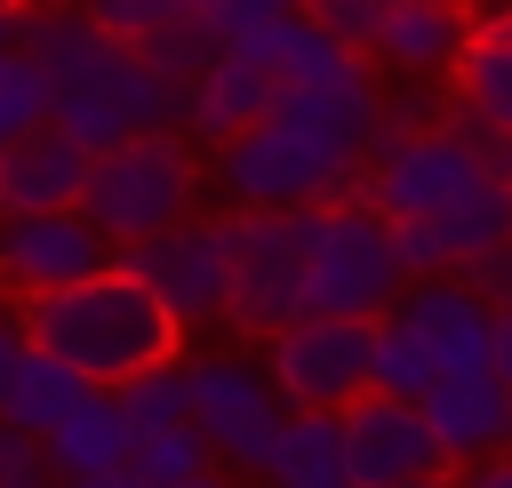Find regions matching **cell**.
Here are the masks:
<instances>
[{
    "label": "cell",
    "mask_w": 512,
    "mask_h": 488,
    "mask_svg": "<svg viewBox=\"0 0 512 488\" xmlns=\"http://www.w3.org/2000/svg\"><path fill=\"white\" fill-rule=\"evenodd\" d=\"M376 144H384V80L360 56L328 80L288 88L272 104V120L216 144V192L232 208L312 216V208H336L360 192V168Z\"/></svg>",
    "instance_id": "cell-1"
},
{
    "label": "cell",
    "mask_w": 512,
    "mask_h": 488,
    "mask_svg": "<svg viewBox=\"0 0 512 488\" xmlns=\"http://www.w3.org/2000/svg\"><path fill=\"white\" fill-rule=\"evenodd\" d=\"M16 56L40 64L48 80V128H64L88 160L128 144V136H160L184 128V88H168L136 48L104 40L80 8H24L16 16Z\"/></svg>",
    "instance_id": "cell-2"
},
{
    "label": "cell",
    "mask_w": 512,
    "mask_h": 488,
    "mask_svg": "<svg viewBox=\"0 0 512 488\" xmlns=\"http://www.w3.org/2000/svg\"><path fill=\"white\" fill-rule=\"evenodd\" d=\"M16 336H24L32 352L64 360V368H72L80 384H96V392H120L128 376H144V368H160V360L184 352V328H176L120 264L96 272V280H80V288H64V296L16 304Z\"/></svg>",
    "instance_id": "cell-3"
},
{
    "label": "cell",
    "mask_w": 512,
    "mask_h": 488,
    "mask_svg": "<svg viewBox=\"0 0 512 488\" xmlns=\"http://www.w3.org/2000/svg\"><path fill=\"white\" fill-rule=\"evenodd\" d=\"M200 184H208V168H200V152H192L184 128L128 136V144H112V152L88 160L80 216H88V224L112 240V256H120V248H136V240L200 216Z\"/></svg>",
    "instance_id": "cell-4"
},
{
    "label": "cell",
    "mask_w": 512,
    "mask_h": 488,
    "mask_svg": "<svg viewBox=\"0 0 512 488\" xmlns=\"http://www.w3.org/2000/svg\"><path fill=\"white\" fill-rule=\"evenodd\" d=\"M408 288L392 224L368 200H336L304 216V312L312 320H384Z\"/></svg>",
    "instance_id": "cell-5"
},
{
    "label": "cell",
    "mask_w": 512,
    "mask_h": 488,
    "mask_svg": "<svg viewBox=\"0 0 512 488\" xmlns=\"http://www.w3.org/2000/svg\"><path fill=\"white\" fill-rule=\"evenodd\" d=\"M184 376H192V432L208 440L216 472H248L256 480L272 440H280V424H288L264 360H248V352H184Z\"/></svg>",
    "instance_id": "cell-6"
},
{
    "label": "cell",
    "mask_w": 512,
    "mask_h": 488,
    "mask_svg": "<svg viewBox=\"0 0 512 488\" xmlns=\"http://www.w3.org/2000/svg\"><path fill=\"white\" fill-rule=\"evenodd\" d=\"M120 272L176 328H208V320H224V296H232V232H224V216H184V224L120 248Z\"/></svg>",
    "instance_id": "cell-7"
},
{
    "label": "cell",
    "mask_w": 512,
    "mask_h": 488,
    "mask_svg": "<svg viewBox=\"0 0 512 488\" xmlns=\"http://www.w3.org/2000/svg\"><path fill=\"white\" fill-rule=\"evenodd\" d=\"M224 232H232L224 328H240V336H280L288 320H304V216L232 208Z\"/></svg>",
    "instance_id": "cell-8"
},
{
    "label": "cell",
    "mask_w": 512,
    "mask_h": 488,
    "mask_svg": "<svg viewBox=\"0 0 512 488\" xmlns=\"http://www.w3.org/2000/svg\"><path fill=\"white\" fill-rule=\"evenodd\" d=\"M368 328L376 320H288L280 336H264V376L280 392V408L296 416H344L368 392Z\"/></svg>",
    "instance_id": "cell-9"
},
{
    "label": "cell",
    "mask_w": 512,
    "mask_h": 488,
    "mask_svg": "<svg viewBox=\"0 0 512 488\" xmlns=\"http://www.w3.org/2000/svg\"><path fill=\"white\" fill-rule=\"evenodd\" d=\"M288 24L296 16H280V24L248 32V40H224L216 64L184 88V128L200 144H232L240 128L272 120V104L288 96Z\"/></svg>",
    "instance_id": "cell-10"
},
{
    "label": "cell",
    "mask_w": 512,
    "mask_h": 488,
    "mask_svg": "<svg viewBox=\"0 0 512 488\" xmlns=\"http://www.w3.org/2000/svg\"><path fill=\"white\" fill-rule=\"evenodd\" d=\"M472 184H488V168H480L448 128H416V136H384V144L368 152L352 200H368L384 224H424V216H440L448 200H464Z\"/></svg>",
    "instance_id": "cell-11"
},
{
    "label": "cell",
    "mask_w": 512,
    "mask_h": 488,
    "mask_svg": "<svg viewBox=\"0 0 512 488\" xmlns=\"http://www.w3.org/2000/svg\"><path fill=\"white\" fill-rule=\"evenodd\" d=\"M112 240L80 216V208H48V216H8L0 224V288H16V304L32 296H64L96 272H112Z\"/></svg>",
    "instance_id": "cell-12"
},
{
    "label": "cell",
    "mask_w": 512,
    "mask_h": 488,
    "mask_svg": "<svg viewBox=\"0 0 512 488\" xmlns=\"http://www.w3.org/2000/svg\"><path fill=\"white\" fill-rule=\"evenodd\" d=\"M440 360V376H496V304L464 280V272H440V280H408L400 304H392Z\"/></svg>",
    "instance_id": "cell-13"
},
{
    "label": "cell",
    "mask_w": 512,
    "mask_h": 488,
    "mask_svg": "<svg viewBox=\"0 0 512 488\" xmlns=\"http://www.w3.org/2000/svg\"><path fill=\"white\" fill-rule=\"evenodd\" d=\"M336 432H344V472H352V488H400V480H432V472H440V448H432L416 400L360 392V400L336 416Z\"/></svg>",
    "instance_id": "cell-14"
},
{
    "label": "cell",
    "mask_w": 512,
    "mask_h": 488,
    "mask_svg": "<svg viewBox=\"0 0 512 488\" xmlns=\"http://www.w3.org/2000/svg\"><path fill=\"white\" fill-rule=\"evenodd\" d=\"M472 40V8L448 0H384V24L368 40V72L384 88H440Z\"/></svg>",
    "instance_id": "cell-15"
},
{
    "label": "cell",
    "mask_w": 512,
    "mask_h": 488,
    "mask_svg": "<svg viewBox=\"0 0 512 488\" xmlns=\"http://www.w3.org/2000/svg\"><path fill=\"white\" fill-rule=\"evenodd\" d=\"M416 408L440 448V472H472L512 448V384L504 376H440Z\"/></svg>",
    "instance_id": "cell-16"
},
{
    "label": "cell",
    "mask_w": 512,
    "mask_h": 488,
    "mask_svg": "<svg viewBox=\"0 0 512 488\" xmlns=\"http://www.w3.org/2000/svg\"><path fill=\"white\" fill-rule=\"evenodd\" d=\"M88 192V152L64 128H32L0 152V224L8 216H48V208H80Z\"/></svg>",
    "instance_id": "cell-17"
},
{
    "label": "cell",
    "mask_w": 512,
    "mask_h": 488,
    "mask_svg": "<svg viewBox=\"0 0 512 488\" xmlns=\"http://www.w3.org/2000/svg\"><path fill=\"white\" fill-rule=\"evenodd\" d=\"M448 96L512 136V0H480L472 8V40H464V56L448 72Z\"/></svg>",
    "instance_id": "cell-18"
},
{
    "label": "cell",
    "mask_w": 512,
    "mask_h": 488,
    "mask_svg": "<svg viewBox=\"0 0 512 488\" xmlns=\"http://www.w3.org/2000/svg\"><path fill=\"white\" fill-rule=\"evenodd\" d=\"M40 456H48L56 480H88V472H120V464L136 456V432H128V416H120L112 392H88V400L40 440Z\"/></svg>",
    "instance_id": "cell-19"
},
{
    "label": "cell",
    "mask_w": 512,
    "mask_h": 488,
    "mask_svg": "<svg viewBox=\"0 0 512 488\" xmlns=\"http://www.w3.org/2000/svg\"><path fill=\"white\" fill-rule=\"evenodd\" d=\"M256 480L264 488H352L336 416H296L288 408V424H280V440H272V456H264Z\"/></svg>",
    "instance_id": "cell-20"
},
{
    "label": "cell",
    "mask_w": 512,
    "mask_h": 488,
    "mask_svg": "<svg viewBox=\"0 0 512 488\" xmlns=\"http://www.w3.org/2000/svg\"><path fill=\"white\" fill-rule=\"evenodd\" d=\"M96 384H80L64 360H48V352H32L24 344V360H16V384H8V400H0V424L8 432H32V440H48L80 400H88Z\"/></svg>",
    "instance_id": "cell-21"
},
{
    "label": "cell",
    "mask_w": 512,
    "mask_h": 488,
    "mask_svg": "<svg viewBox=\"0 0 512 488\" xmlns=\"http://www.w3.org/2000/svg\"><path fill=\"white\" fill-rule=\"evenodd\" d=\"M432 384H440L432 344H424L400 312H384V320L368 328V392H384V400H424Z\"/></svg>",
    "instance_id": "cell-22"
},
{
    "label": "cell",
    "mask_w": 512,
    "mask_h": 488,
    "mask_svg": "<svg viewBox=\"0 0 512 488\" xmlns=\"http://www.w3.org/2000/svg\"><path fill=\"white\" fill-rule=\"evenodd\" d=\"M112 400H120V416H128L136 440H144V432H168V424H192V376H184V352L160 360V368H144V376H128Z\"/></svg>",
    "instance_id": "cell-23"
},
{
    "label": "cell",
    "mask_w": 512,
    "mask_h": 488,
    "mask_svg": "<svg viewBox=\"0 0 512 488\" xmlns=\"http://www.w3.org/2000/svg\"><path fill=\"white\" fill-rule=\"evenodd\" d=\"M216 48H224V40H216V32L200 24V8H184V16H176V24H160V32H152V40L136 48V56H144V64H152V72H160L168 88H192V80H200V72L216 64Z\"/></svg>",
    "instance_id": "cell-24"
},
{
    "label": "cell",
    "mask_w": 512,
    "mask_h": 488,
    "mask_svg": "<svg viewBox=\"0 0 512 488\" xmlns=\"http://www.w3.org/2000/svg\"><path fill=\"white\" fill-rule=\"evenodd\" d=\"M216 456H208V440L192 432V424H168V432H144L136 440V456H128V472L144 480V488H176V480H192V472H208Z\"/></svg>",
    "instance_id": "cell-25"
},
{
    "label": "cell",
    "mask_w": 512,
    "mask_h": 488,
    "mask_svg": "<svg viewBox=\"0 0 512 488\" xmlns=\"http://www.w3.org/2000/svg\"><path fill=\"white\" fill-rule=\"evenodd\" d=\"M32 128H48V80H40V64L32 56H0V152L16 144V136H32Z\"/></svg>",
    "instance_id": "cell-26"
},
{
    "label": "cell",
    "mask_w": 512,
    "mask_h": 488,
    "mask_svg": "<svg viewBox=\"0 0 512 488\" xmlns=\"http://www.w3.org/2000/svg\"><path fill=\"white\" fill-rule=\"evenodd\" d=\"M80 16H88L104 40H120V48H144L160 24H176V16H184V0H88Z\"/></svg>",
    "instance_id": "cell-27"
},
{
    "label": "cell",
    "mask_w": 512,
    "mask_h": 488,
    "mask_svg": "<svg viewBox=\"0 0 512 488\" xmlns=\"http://www.w3.org/2000/svg\"><path fill=\"white\" fill-rule=\"evenodd\" d=\"M304 16H312L336 48L368 56V40H376V24H384V0H304Z\"/></svg>",
    "instance_id": "cell-28"
},
{
    "label": "cell",
    "mask_w": 512,
    "mask_h": 488,
    "mask_svg": "<svg viewBox=\"0 0 512 488\" xmlns=\"http://www.w3.org/2000/svg\"><path fill=\"white\" fill-rule=\"evenodd\" d=\"M0 488H56V472H48V456H40L32 432L0 424Z\"/></svg>",
    "instance_id": "cell-29"
},
{
    "label": "cell",
    "mask_w": 512,
    "mask_h": 488,
    "mask_svg": "<svg viewBox=\"0 0 512 488\" xmlns=\"http://www.w3.org/2000/svg\"><path fill=\"white\" fill-rule=\"evenodd\" d=\"M464 280H472V288H480L488 304H512V240H504V248H488V256H480V264H472Z\"/></svg>",
    "instance_id": "cell-30"
},
{
    "label": "cell",
    "mask_w": 512,
    "mask_h": 488,
    "mask_svg": "<svg viewBox=\"0 0 512 488\" xmlns=\"http://www.w3.org/2000/svg\"><path fill=\"white\" fill-rule=\"evenodd\" d=\"M456 488H512V448L504 456H488V464H472V472H448Z\"/></svg>",
    "instance_id": "cell-31"
},
{
    "label": "cell",
    "mask_w": 512,
    "mask_h": 488,
    "mask_svg": "<svg viewBox=\"0 0 512 488\" xmlns=\"http://www.w3.org/2000/svg\"><path fill=\"white\" fill-rule=\"evenodd\" d=\"M16 360H24V336L0 320V400H8V384H16Z\"/></svg>",
    "instance_id": "cell-32"
},
{
    "label": "cell",
    "mask_w": 512,
    "mask_h": 488,
    "mask_svg": "<svg viewBox=\"0 0 512 488\" xmlns=\"http://www.w3.org/2000/svg\"><path fill=\"white\" fill-rule=\"evenodd\" d=\"M496 376L512 384V304H496Z\"/></svg>",
    "instance_id": "cell-33"
},
{
    "label": "cell",
    "mask_w": 512,
    "mask_h": 488,
    "mask_svg": "<svg viewBox=\"0 0 512 488\" xmlns=\"http://www.w3.org/2000/svg\"><path fill=\"white\" fill-rule=\"evenodd\" d=\"M64 488H144V480L120 464V472H88V480H64Z\"/></svg>",
    "instance_id": "cell-34"
},
{
    "label": "cell",
    "mask_w": 512,
    "mask_h": 488,
    "mask_svg": "<svg viewBox=\"0 0 512 488\" xmlns=\"http://www.w3.org/2000/svg\"><path fill=\"white\" fill-rule=\"evenodd\" d=\"M176 488H232V472H216V464H208V472H192V480H176Z\"/></svg>",
    "instance_id": "cell-35"
},
{
    "label": "cell",
    "mask_w": 512,
    "mask_h": 488,
    "mask_svg": "<svg viewBox=\"0 0 512 488\" xmlns=\"http://www.w3.org/2000/svg\"><path fill=\"white\" fill-rule=\"evenodd\" d=\"M16 16H24V0H0V32H16Z\"/></svg>",
    "instance_id": "cell-36"
},
{
    "label": "cell",
    "mask_w": 512,
    "mask_h": 488,
    "mask_svg": "<svg viewBox=\"0 0 512 488\" xmlns=\"http://www.w3.org/2000/svg\"><path fill=\"white\" fill-rule=\"evenodd\" d=\"M400 488H456V480H448V472H432V480H400Z\"/></svg>",
    "instance_id": "cell-37"
},
{
    "label": "cell",
    "mask_w": 512,
    "mask_h": 488,
    "mask_svg": "<svg viewBox=\"0 0 512 488\" xmlns=\"http://www.w3.org/2000/svg\"><path fill=\"white\" fill-rule=\"evenodd\" d=\"M24 8H88V0H24Z\"/></svg>",
    "instance_id": "cell-38"
},
{
    "label": "cell",
    "mask_w": 512,
    "mask_h": 488,
    "mask_svg": "<svg viewBox=\"0 0 512 488\" xmlns=\"http://www.w3.org/2000/svg\"><path fill=\"white\" fill-rule=\"evenodd\" d=\"M8 48H16V32H0V56H8Z\"/></svg>",
    "instance_id": "cell-39"
},
{
    "label": "cell",
    "mask_w": 512,
    "mask_h": 488,
    "mask_svg": "<svg viewBox=\"0 0 512 488\" xmlns=\"http://www.w3.org/2000/svg\"><path fill=\"white\" fill-rule=\"evenodd\" d=\"M448 8H480V0H448Z\"/></svg>",
    "instance_id": "cell-40"
},
{
    "label": "cell",
    "mask_w": 512,
    "mask_h": 488,
    "mask_svg": "<svg viewBox=\"0 0 512 488\" xmlns=\"http://www.w3.org/2000/svg\"><path fill=\"white\" fill-rule=\"evenodd\" d=\"M184 8H208V0H184Z\"/></svg>",
    "instance_id": "cell-41"
}]
</instances>
